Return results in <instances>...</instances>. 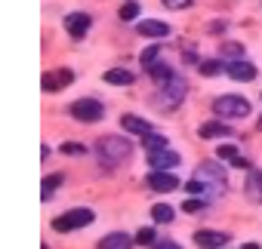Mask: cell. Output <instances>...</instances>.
I'll list each match as a JSON object with an SVG mask.
<instances>
[{"instance_id":"cell-1","label":"cell","mask_w":262,"mask_h":249,"mask_svg":"<svg viewBox=\"0 0 262 249\" xmlns=\"http://www.w3.org/2000/svg\"><path fill=\"white\" fill-rule=\"evenodd\" d=\"M126 157H129V142H123V139H117V136L99 139V160H102V166L114 169V166H120Z\"/></svg>"},{"instance_id":"cell-2","label":"cell","mask_w":262,"mask_h":249,"mask_svg":"<svg viewBox=\"0 0 262 249\" xmlns=\"http://www.w3.org/2000/svg\"><path fill=\"white\" fill-rule=\"evenodd\" d=\"M213 111L219 117H247L250 102L244 95H219V98H213Z\"/></svg>"},{"instance_id":"cell-3","label":"cell","mask_w":262,"mask_h":249,"mask_svg":"<svg viewBox=\"0 0 262 249\" xmlns=\"http://www.w3.org/2000/svg\"><path fill=\"white\" fill-rule=\"evenodd\" d=\"M93 209H71V212H65V215H59L56 221H53V228L59 231V234H68V231H77V228H86V225H93Z\"/></svg>"},{"instance_id":"cell-4","label":"cell","mask_w":262,"mask_h":249,"mask_svg":"<svg viewBox=\"0 0 262 249\" xmlns=\"http://www.w3.org/2000/svg\"><path fill=\"white\" fill-rule=\"evenodd\" d=\"M71 114H74L80 123H96V120H102L105 108H102V102H96V98H77V102L71 105Z\"/></svg>"},{"instance_id":"cell-5","label":"cell","mask_w":262,"mask_h":249,"mask_svg":"<svg viewBox=\"0 0 262 249\" xmlns=\"http://www.w3.org/2000/svg\"><path fill=\"white\" fill-rule=\"evenodd\" d=\"M185 92H188V83H185V77H176V74H173V77L164 83V89H161V98H167V108H173V105H182Z\"/></svg>"},{"instance_id":"cell-6","label":"cell","mask_w":262,"mask_h":249,"mask_svg":"<svg viewBox=\"0 0 262 249\" xmlns=\"http://www.w3.org/2000/svg\"><path fill=\"white\" fill-rule=\"evenodd\" d=\"M148 185L158 191V194H167V191H176L179 188V176L176 172H167V169H155L148 176Z\"/></svg>"},{"instance_id":"cell-7","label":"cell","mask_w":262,"mask_h":249,"mask_svg":"<svg viewBox=\"0 0 262 249\" xmlns=\"http://www.w3.org/2000/svg\"><path fill=\"white\" fill-rule=\"evenodd\" d=\"M90 25H93V19H90L86 13H71V16H65V31H68L74 40H80V37L90 31Z\"/></svg>"},{"instance_id":"cell-8","label":"cell","mask_w":262,"mask_h":249,"mask_svg":"<svg viewBox=\"0 0 262 249\" xmlns=\"http://www.w3.org/2000/svg\"><path fill=\"white\" fill-rule=\"evenodd\" d=\"M148 163H151V169H176L179 166V154L170 151V148L148 151Z\"/></svg>"},{"instance_id":"cell-9","label":"cell","mask_w":262,"mask_h":249,"mask_svg":"<svg viewBox=\"0 0 262 249\" xmlns=\"http://www.w3.org/2000/svg\"><path fill=\"white\" fill-rule=\"evenodd\" d=\"M71 80H74V74H71L68 68H62V71H47V74H43V89H47V92H59V89H65Z\"/></svg>"},{"instance_id":"cell-10","label":"cell","mask_w":262,"mask_h":249,"mask_svg":"<svg viewBox=\"0 0 262 249\" xmlns=\"http://www.w3.org/2000/svg\"><path fill=\"white\" fill-rule=\"evenodd\" d=\"M120 127L126 130V133H136V136H151L155 133V127H151V123L148 120H142V117H136V114H123L120 117Z\"/></svg>"},{"instance_id":"cell-11","label":"cell","mask_w":262,"mask_h":249,"mask_svg":"<svg viewBox=\"0 0 262 249\" xmlns=\"http://www.w3.org/2000/svg\"><path fill=\"white\" fill-rule=\"evenodd\" d=\"M225 74H228L231 80H241V83H250V80L256 77V68H253L250 62H241V59H234V62H228V65H225Z\"/></svg>"},{"instance_id":"cell-12","label":"cell","mask_w":262,"mask_h":249,"mask_svg":"<svg viewBox=\"0 0 262 249\" xmlns=\"http://www.w3.org/2000/svg\"><path fill=\"white\" fill-rule=\"evenodd\" d=\"M194 243L201 249H219V246L228 243V234H222V231H198L194 234Z\"/></svg>"},{"instance_id":"cell-13","label":"cell","mask_w":262,"mask_h":249,"mask_svg":"<svg viewBox=\"0 0 262 249\" xmlns=\"http://www.w3.org/2000/svg\"><path fill=\"white\" fill-rule=\"evenodd\" d=\"M244 191H247L250 203H262V172H259V169H250V176H247V185H244Z\"/></svg>"},{"instance_id":"cell-14","label":"cell","mask_w":262,"mask_h":249,"mask_svg":"<svg viewBox=\"0 0 262 249\" xmlns=\"http://www.w3.org/2000/svg\"><path fill=\"white\" fill-rule=\"evenodd\" d=\"M129 246H133V237H129V234H120V231L99 240V249H129Z\"/></svg>"},{"instance_id":"cell-15","label":"cell","mask_w":262,"mask_h":249,"mask_svg":"<svg viewBox=\"0 0 262 249\" xmlns=\"http://www.w3.org/2000/svg\"><path fill=\"white\" fill-rule=\"evenodd\" d=\"M139 34H142V37H167V34H170V25L161 22V19H148V22L139 25Z\"/></svg>"},{"instance_id":"cell-16","label":"cell","mask_w":262,"mask_h":249,"mask_svg":"<svg viewBox=\"0 0 262 249\" xmlns=\"http://www.w3.org/2000/svg\"><path fill=\"white\" fill-rule=\"evenodd\" d=\"M102 77H105V83H111V86H129V83H133V74H129L126 68H111V71H105Z\"/></svg>"},{"instance_id":"cell-17","label":"cell","mask_w":262,"mask_h":249,"mask_svg":"<svg viewBox=\"0 0 262 249\" xmlns=\"http://www.w3.org/2000/svg\"><path fill=\"white\" fill-rule=\"evenodd\" d=\"M198 133H201V139H219V136H228L231 130L225 127V123H216V120H213V123H201Z\"/></svg>"},{"instance_id":"cell-18","label":"cell","mask_w":262,"mask_h":249,"mask_svg":"<svg viewBox=\"0 0 262 249\" xmlns=\"http://www.w3.org/2000/svg\"><path fill=\"white\" fill-rule=\"evenodd\" d=\"M173 215H176V212H173L167 203H158V206H151V218H155V221H164V225H170V221H173Z\"/></svg>"},{"instance_id":"cell-19","label":"cell","mask_w":262,"mask_h":249,"mask_svg":"<svg viewBox=\"0 0 262 249\" xmlns=\"http://www.w3.org/2000/svg\"><path fill=\"white\" fill-rule=\"evenodd\" d=\"M62 185V176H53V179H43V188H40V200H53V191Z\"/></svg>"},{"instance_id":"cell-20","label":"cell","mask_w":262,"mask_h":249,"mask_svg":"<svg viewBox=\"0 0 262 249\" xmlns=\"http://www.w3.org/2000/svg\"><path fill=\"white\" fill-rule=\"evenodd\" d=\"M117 16H120L123 22H133V19L139 16V4H136V0H129V4H123V7H120V13H117Z\"/></svg>"},{"instance_id":"cell-21","label":"cell","mask_w":262,"mask_h":249,"mask_svg":"<svg viewBox=\"0 0 262 249\" xmlns=\"http://www.w3.org/2000/svg\"><path fill=\"white\" fill-rule=\"evenodd\" d=\"M222 71H225L222 62H201V74H204V77H219Z\"/></svg>"},{"instance_id":"cell-22","label":"cell","mask_w":262,"mask_h":249,"mask_svg":"<svg viewBox=\"0 0 262 249\" xmlns=\"http://www.w3.org/2000/svg\"><path fill=\"white\" fill-rule=\"evenodd\" d=\"M158 56H161V46H148V49L142 53V68L148 71L151 65H158Z\"/></svg>"},{"instance_id":"cell-23","label":"cell","mask_w":262,"mask_h":249,"mask_svg":"<svg viewBox=\"0 0 262 249\" xmlns=\"http://www.w3.org/2000/svg\"><path fill=\"white\" fill-rule=\"evenodd\" d=\"M148 71H151V77H155V80H158V83H167V80H170V77H173V71H170V68H167V65H151V68H148Z\"/></svg>"},{"instance_id":"cell-24","label":"cell","mask_w":262,"mask_h":249,"mask_svg":"<svg viewBox=\"0 0 262 249\" xmlns=\"http://www.w3.org/2000/svg\"><path fill=\"white\" fill-rule=\"evenodd\" d=\"M145 148H148V151H161V148H167V139L151 133V136H145Z\"/></svg>"},{"instance_id":"cell-25","label":"cell","mask_w":262,"mask_h":249,"mask_svg":"<svg viewBox=\"0 0 262 249\" xmlns=\"http://www.w3.org/2000/svg\"><path fill=\"white\" fill-rule=\"evenodd\" d=\"M136 243H139V246H155V228H142V231L136 234Z\"/></svg>"},{"instance_id":"cell-26","label":"cell","mask_w":262,"mask_h":249,"mask_svg":"<svg viewBox=\"0 0 262 249\" xmlns=\"http://www.w3.org/2000/svg\"><path fill=\"white\" fill-rule=\"evenodd\" d=\"M216 154H219V157H222V160H231V163H234V160H237V148H234V145H222V148H219V151H216Z\"/></svg>"},{"instance_id":"cell-27","label":"cell","mask_w":262,"mask_h":249,"mask_svg":"<svg viewBox=\"0 0 262 249\" xmlns=\"http://www.w3.org/2000/svg\"><path fill=\"white\" fill-rule=\"evenodd\" d=\"M62 154H68V157L83 154V145H80V142H65V145H62Z\"/></svg>"},{"instance_id":"cell-28","label":"cell","mask_w":262,"mask_h":249,"mask_svg":"<svg viewBox=\"0 0 262 249\" xmlns=\"http://www.w3.org/2000/svg\"><path fill=\"white\" fill-rule=\"evenodd\" d=\"M164 7H170V10H188L191 0H164Z\"/></svg>"},{"instance_id":"cell-29","label":"cell","mask_w":262,"mask_h":249,"mask_svg":"<svg viewBox=\"0 0 262 249\" xmlns=\"http://www.w3.org/2000/svg\"><path fill=\"white\" fill-rule=\"evenodd\" d=\"M182 209H185V212H201V209H204V200H185Z\"/></svg>"},{"instance_id":"cell-30","label":"cell","mask_w":262,"mask_h":249,"mask_svg":"<svg viewBox=\"0 0 262 249\" xmlns=\"http://www.w3.org/2000/svg\"><path fill=\"white\" fill-rule=\"evenodd\" d=\"M241 49H244V46H241V43H228V46H222V56H225V53H228V56H231V59H237V56H241Z\"/></svg>"},{"instance_id":"cell-31","label":"cell","mask_w":262,"mask_h":249,"mask_svg":"<svg viewBox=\"0 0 262 249\" xmlns=\"http://www.w3.org/2000/svg\"><path fill=\"white\" fill-rule=\"evenodd\" d=\"M207 191V185L201 182V179H194V182H188V194H204Z\"/></svg>"},{"instance_id":"cell-32","label":"cell","mask_w":262,"mask_h":249,"mask_svg":"<svg viewBox=\"0 0 262 249\" xmlns=\"http://www.w3.org/2000/svg\"><path fill=\"white\" fill-rule=\"evenodd\" d=\"M151 249H182L179 243H173V240H164V243H155Z\"/></svg>"},{"instance_id":"cell-33","label":"cell","mask_w":262,"mask_h":249,"mask_svg":"<svg viewBox=\"0 0 262 249\" xmlns=\"http://www.w3.org/2000/svg\"><path fill=\"white\" fill-rule=\"evenodd\" d=\"M241 249H259V243H247V246H241Z\"/></svg>"},{"instance_id":"cell-34","label":"cell","mask_w":262,"mask_h":249,"mask_svg":"<svg viewBox=\"0 0 262 249\" xmlns=\"http://www.w3.org/2000/svg\"><path fill=\"white\" fill-rule=\"evenodd\" d=\"M259 130H262V117H259Z\"/></svg>"}]
</instances>
